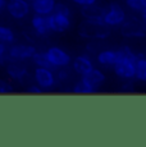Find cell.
Listing matches in <instances>:
<instances>
[{"label": "cell", "mask_w": 146, "mask_h": 147, "mask_svg": "<svg viewBox=\"0 0 146 147\" xmlns=\"http://www.w3.org/2000/svg\"><path fill=\"white\" fill-rule=\"evenodd\" d=\"M136 60L137 54L131 47H119L118 49V60L113 67L116 76L124 81H132L133 78H136Z\"/></svg>", "instance_id": "1"}, {"label": "cell", "mask_w": 146, "mask_h": 147, "mask_svg": "<svg viewBox=\"0 0 146 147\" xmlns=\"http://www.w3.org/2000/svg\"><path fill=\"white\" fill-rule=\"evenodd\" d=\"M103 19H104V23L109 28L120 27L123 24V22L127 19V14H126L124 9H123L119 4H117V3H110V4L108 5V8L104 9Z\"/></svg>", "instance_id": "2"}, {"label": "cell", "mask_w": 146, "mask_h": 147, "mask_svg": "<svg viewBox=\"0 0 146 147\" xmlns=\"http://www.w3.org/2000/svg\"><path fill=\"white\" fill-rule=\"evenodd\" d=\"M110 33V30L106 24H95L85 21L82 26L80 27V35L86 38H92V40H103L106 38Z\"/></svg>", "instance_id": "3"}, {"label": "cell", "mask_w": 146, "mask_h": 147, "mask_svg": "<svg viewBox=\"0 0 146 147\" xmlns=\"http://www.w3.org/2000/svg\"><path fill=\"white\" fill-rule=\"evenodd\" d=\"M120 33L124 37H145L146 36V24L144 21L135 18H127L120 26Z\"/></svg>", "instance_id": "4"}, {"label": "cell", "mask_w": 146, "mask_h": 147, "mask_svg": "<svg viewBox=\"0 0 146 147\" xmlns=\"http://www.w3.org/2000/svg\"><path fill=\"white\" fill-rule=\"evenodd\" d=\"M33 80H35L36 84H39L44 91L51 90L57 83V77H55L53 69L45 67L36 68L35 72H33Z\"/></svg>", "instance_id": "5"}, {"label": "cell", "mask_w": 146, "mask_h": 147, "mask_svg": "<svg viewBox=\"0 0 146 147\" xmlns=\"http://www.w3.org/2000/svg\"><path fill=\"white\" fill-rule=\"evenodd\" d=\"M46 55H47V59H49L50 64H51L53 69L68 67L72 61L71 55H69L64 49L58 47V46L49 47V49L46 50Z\"/></svg>", "instance_id": "6"}, {"label": "cell", "mask_w": 146, "mask_h": 147, "mask_svg": "<svg viewBox=\"0 0 146 147\" xmlns=\"http://www.w3.org/2000/svg\"><path fill=\"white\" fill-rule=\"evenodd\" d=\"M37 51L33 45H13L8 50V59L9 60H18L24 61L32 59L35 53Z\"/></svg>", "instance_id": "7"}, {"label": "cell", "mask_w": 146, "mask_h": 147, "mask_svg": "<svg viewBox=\"0 0 146 147\" xmlns=\"http://www.w3.org/2000/svg\"><path fill=\"white\" fill-rule=\"evenodd\" d=\"M31 4L28 0H8L7 10L10 17L14 19H23L28 16Z\"/></svg>", "instance_id": "8"}, {"label": "cell", "mask_w": 146, "mask_h": 147, "mask_svg": "<svg viewBox=\"0 0 146 147\" xmlns=\"http://www.w3.org/2000/svg\"><path fill=\"white\" fill-rule=\"evenodd\" d=\"M47 19H49L50 31L54 32H66L72 26L71 16H66L62 13H51L50 16H47Z\"/></svg>", "instance_id": "9"}, {"label": "cell", "mask_w": 146, "mask_h": 147, "mask_svg": "<svg viewBox=\"0 0 146 147\" xmlns=\"http://www.w3.org/2000/svg\"><path fill=\"white\" fill-rule=\"evenodd\" d=\"M94 61L90 58L89 54H82V55L76 56L72 60V69L77 73L78 76H85L90 70L94 69Z\"/></svg>", "instance_id": "10"}, {"label": "cell", "mask_w": 146, "mask_h": 147, "mask_svg": "<svg viewBox=\"0 0 146 147\" xmlns=\"http://www.w3.org/2000/svg\"><path fill=\"white\" fill-rule=\"evenodd\" d=\"M5 67H7V73L9 74V77L14 81L22 82L28 76L27 68L18 60H8Z\"/></svg>", "instance_id": "11"}, {"label": "cell", "mask_w": 146, "mask_h": 147, "mask_svg": "<svg viewBox=\"0 0 146 147\" xmlns=\"http://www.w3.org/2000/svg\"><path fill=\"white\" fill-rule=\"evenodd\" d=\"M57 1L55 0H31V9L36 14L50 16L54 13Z\"/></svg>", "instance_id": "12"}, {"label": "cell", "mask_w": 146, "mask_h": 147, "mask_svg": "<svg viewBox=\"0 0 146 147\" xmlns=\"http://www.w3.org/2000/svg\"><path fill=\"white\" fill-rule=\"evenodd\" d=\"M96 60L101 67L113 68L118 60V50H112V49L100 50L96 54Z\"/></svg>", "instance_id": "13"}, {"label": "cell", "mask_w": 146, "mask_h": 147, "mask_svg": "<svg viewBox=\"0 0 146 147\" xmlns=\"http://www.w3.org/2000/svg\"><path fill=\"white\" fill-rule=\"evenodd\" d=\"M31 26H32V30L36 32V35L39 36H45L50 31L47 16H41V14L33 16L31 19Z\"/></svg>", "instance_id": "14"}, {"label": "cell", "mask_w": 146, "mask_h": 147, "mask_svg": "<svg viewBox=\"0 0 146 147\" xmlns=\"http://www.w3.org/2000/svg\"><path fill=\"white\" fill-rule=\"evenodd\" d=\"M82 80L89 83L91 87H94L95 90H97L100 86L105 82V74H104L103 70L94 68L92 70H90L89 73H86L85 76H82Z\"/></svg>", "instance_id": "15"}, {"label": "cell", "mask_w": 146, "mask_h": 147, "mask_svg": "<svg viewBox=\"0 0 146 147\" xmlns=\"http://www.w3.org/2000/svg\"><path fill=\"white\" fill-rule=\"evenodd\" d=\"M136 80L146 82V56L137 54L136 60Z\"/></svg>", "instance_id": "16"}, {"label": "cell", "mask_w": 146, "mask_h": 147, "mask_svg": "<svg viewBox=\"0 0 146 147\" xmlns=\"http://www.w3.org/2000/svg\"><path fill=\"white\" fill-rule=\"evenodd\" d=\"M96 91L97 90H95L94 87H91L89 83H86L82 78H81L72 88L73 94H78V95H89V94H94V92H96Z\"/></svg>", "instance_id": "17"}, {"label": "cell", "mask_w": 146, "mask_h": 147, "mask_svg": "<svg viewBox=\"0 0 146 147\" xmlns=\"http://www.w3.org/2000/svg\"><path fill=\"white\" fill-rule=\"evenodd\" d=\"M32 61L35 65L37 67H45V68H51V64H50L49 59H47L46 51H36L35 55L32 56Z\"/></svg>", "instance_id": "18"}, {"label": "cell", "mask_w": 146, "mask_h": 147, "mask_svg": "<svg viewBox=\"0 0 146 147\" xmlns=\"http://www.w3.org/2000/svg\"><path fill=\"white\" fill-rule=\"evenodd\" d=\"M16 40V33L12 28L0 24V41L5 44H12Z\"/></svg>", "instance_id": "19"}, {"label": "cell", "mask_w": 146, "mask_h": 147, "mask_svg": "<svg viewBox=\"0 0 146 147\" xmlns=\"http://www.w3.org/2000/svg\"><path fill=\"white\" fill-rule=\"evenodd\" d=\"M55 77H57V81H59V82H67L71 78V73H69V70H68V67L58 68L57 73H55Z\"/></svg>", "instance_id": "20"}, {"label": "cell", "mask_w": 146, "mask_h": 147, "mask_svg": "<svg viewBox=\"0 0 146 147\" xmlns=\"http://www.w3.org/2000/svg\"><path fill=\"white\" fill-rule=\"evenodd\" d=\"M126 5L133 12H141L142 10V0H126Z\"/></svg>", "instance_id": "21"}, {"label": "cell", "mask_w": 146, "mask_h": 147, "mask_svg": "<svg viewBox=\"0 0 146 147\" xmlns=\"http://www.w3.org/2000/svg\"><path fill=\"white\" fill-rule=\"evenodd\" d=\"M54 12H55V13L66 14V16H71V9H69V8L67 7L66 4H63V3H57Z\"/></svg>", "instance_id": "22"}, {"label": "cell", "mask_w": 146, "mask_h": 147, "mask_svg": "<svg viewBox=\"0 0 146 147\" xmlns=\"http://www.w3.org/2000/svg\"><path fill=\"white\" fill-rule=\"evenodd\" d=\"M5 60H9L8 59V47L5 42L0 41V63H4Z\"/></svg>", "instance_id": "23"}, {"label": "cell", "mask_w": 146, "mask_h": 147, "mask_svg": "<svg viewBox=\"0 0 146 147\" xmlns=\"http://www.w3.org/2000/svg\"><path fill=\"white\" fill-rule=\"evenodd\" d=\"M13 91V87L9 82L7 81H0V95L4 94H9V92Z\"/></svg>", "instance_id": "24"}, {"label": "cell", "mask_w": 146, "mask_h": 147, "mask_svg": "<svg viewBox=\"0 0 146 147\" xmlns=\"http://www.w3.org/2000/svg\"><path fill=\"white\" fill-rule=\"evenodd\" d=\"M74 4H77L78 7L85 8V7H91V5L96 4L97 0H72Z\"/></svg>", "instance_id": "25"}, {"label": "cell", "mask_w": 146, "mask_h": 147, "mask_svg": "<svg viewBox=\"0 0 146 147\" xmlns=\"http://www.w3.org/2000/svg\"><path fill=\"white\" fill-rule=\"evenodd\" d=\"M43 91L44 90L39 84H31L30 87H27V92L32 95H40V94H43Z\"/></svg>", "instance_id": "26"}, {"label": "cell", "mask_w": 146, "mask_h": 147, "mask_svg": "<svg viewBox=\"0 0 146 147\" xmlns=\"http://www.w3.org/2000/svg\"><path fill=\"white\" fill-rule=\"evenodd\" d=\"M87 51L89 53H92V54H97V44H94V42H91V44L87 45Z\"/></svg>", "instance_id": "27"}, {"label": "cell", "mask_w": 146, "mask_h": 147, "mask_svg": "<svg viewBox=\"0 0 146 147\" xmlns=\"http://www.w3.org/2000/svg\"><path fill=\"white\" fill-rule=\"evenodd\" d=\"M4 8H7V0H0V12H1Z\"/></svg>", "instance_id": "28"}, {"label": "cell", "mask_w": 146, "mask_h": 147, "mask_svg": "<svg viewBox=\"0 0 146 147\" xmlns=\"http://www.w3.org/2000/svg\"><path fill=\"white\" fill-rule=\"evenodd\" d=\"M141 19L144 21V23L146 24V9H142L141 10Z\"/></svg>", "instance_id": "29"}, {"label": "cell", "mask_w": 146, "mask_h": 147, "mask_svg": "<svg viewBox=\"0 0 146 147\" xmlns=\"http://www.w3.org/2000/svg\"><path fill=\"white\" fill-rule=\"evenodd\" d=\"M142 9H146V0H142Z\"/></svg>", "instance_id": "30"}]
</instances>
